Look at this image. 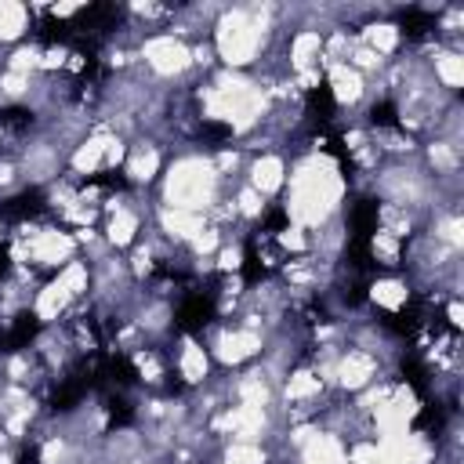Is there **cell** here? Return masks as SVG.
<instances>
[{"instance_id": "6da1fadb", "label": "cell", "mask_w": 464, "mask_h": 464, "mask_svg": "<svg viewBox=\"0 0 464 464\" xmlns=\"http://www.w3.org/2000/svg\"><path fill=\"white\" fill-rule=\"evenodd\" d=\"M218 188H221V174L214 170V160L181 156L170 163V170L163 178V207L207 214L218 203Z\"/></svg>"}, {"instance_id": "7a4b0ae2", "label": "cell", "mask_w": 464, "mask_h": 464, "mask_svg": "<svg viewBox=\"0 0 464 464\" xmlns=\"http://www.w3.org/2000/svg\"><path fill=\"white\" fill-rule=\"evenodd\" d=\"M265 18L257 11H225L214 25V51L218 58L236 72L243 65H250L261 47H265Z\"/></svg>"}, {"instance_id": "3957f363", "label": "cell", "mask_w": 464, "mask_h": 464, "mask_svg": "<svg viewBox=\"0 0 464 464\" xmlns=\"http://www.w3.org/2000/svg\"><path fill=\"white\" fill-rule=\"evenodd\" d=\"M141 58L156 76H181L192 65V47H185L174 33H160L141 44Z\"/></svg>"}, {"instance_id": "277c9868", "label": "cell", "mask_w": 464, "mask_h": 464, "mask_svg": "<svg viewBox=\"0 0 464 464\" xmlns=\"http://www.w3.org/2000/svg\"><path fill=\"white\" fill-rule=\"evenodd\" d=\"M261 348H265V337H261V330H254V326L221 330V334L214 337V359L225 362V366H239V362L254 359Z\"/></svg>"}, {"instance_id": "5b68a950", "label": "cell", "mask_w": 464, "mask_h": 464, "mask_svg": "<svg viewBox=\"0 0 464 464\" xmlns=\"http://www.w3.org/2000/svg\"><path fill=\"white\" fill-rule=\"evenodd\" d=\"M373 377H377V362H373V355L362 352V348H348V352L337 355V362H334V381H337L341 388H348V392H366V388L373 384Z\"/></svg>"}, {"instance_id": "8992f818", "label": "cell", "mask_w": 464, "mask_h": 464, "mask_svg": "<svg viewBox=\"0 0 464 464\" xmlns=\"http://www.w3.org/2000/svg\"><path fill=\"white\" fill-rule=\"evenodd\" d=\"M160 228H163L174 243H192V239L207 228V214H199V210H178V207H163V210H160Z\"/></svg>"}, {"instance_id": "52a82bcc", "label": "cell", "mask_w": 464, "mask_h": 464, "mask_svg": "<svg viewBox=\"0 0 464 464\" xmlns=\"http://www.w3.org/2000/svg\"><path fill=\"white\" fill-rule=\"evenodd\" d=\"M326 72H330V94H334L337 105H355V102H362V94H366L362 72H355L348 62H334V65H326Z\"/></svg>"}, {"instance_id": "ba28073f", "label": "cell", "mask_w": 464, "mask_h": 464, "mask_svg": "<svg viewBox=\"0 0 464 464\" xmlns=\"http://www.w3.org/2000/svg\"><path fill=\"white\" fill-rule=\"evenodd\" d=\"M323 62V33L319 29H301L290 40V69L294 72H315Z\"/></svg>"}, {"instance_id": "9c48e42d", "label": "cell", "mask_w": 464, "mask_h": 464, "mask_svg": "<svg viewBox=\"0 0 464 464\" xmlns=\"http://www.w3.org/2000/svg\"><path fill=\"white\" fill-rule=\"evenodd\" d=\"M138 236V210H130L127 203L109 199V221H105V243L109 246H130Z\"/></svg>"}, {"instance_id": "30bf717a", "label": "cell", "mask_w": 464, "mask_h": 464, "mask_svg": "<svg viewBox=\"0 0 464 464\" xmlns=\"http://www.w3.org/2000/svg\"><path fill=\"white\" fill-rule=\"evenodd\" d=\"M283 181H286V167H283L279 156L265 152V156H257V160L250 163V181H246V185H250L257 196H272V192H279Z\"/></svg>"}, {"instance_id": "8fae6325", "label": "cell", "mask_w": 464, "mask_h": 464, "mask_svg": "<svg viewBox=\"0 0 464 464\" xmlns=\"http://www.w3.org/2000/svg\"><path fill=\"white\" fill-rule=\"evenodd\" d=\"M69 304H72V294H69V290H65L58 279H51V283H47V286L36 294L33 312H36V319H40V323H54V319H58V315H62Z\"/></svg>"}, {"instance_id": "7c38bea8", "label": "cell", "mask_w": 464, "mask_h": 464, "mask_svg": "<svg viewBox=\"0 0 464 464\" xmlns=\"http://www.w3.org/2000/svg\"><path fill=\"white\" fill-rule=\"evenodd\" d=\"M207 370H210L207 348L196 344L192 337H185V344H181V352H178V373H181L188 384H203V381H207Z\"/></svg>"}, {"instance_id": "4fadbf2b", "label": "cell", "mask_w": 464, "mask_h": 464, "mask_svg": "<svg viewBox=\"0 0 464 464\" xmlns=\"http://www.w3.org/2000/svg\"><path fill=\"white\" fill-rule=\"evenodd\" d=\"M156 174H160V152H156V145H134L127 152V178L134 185H149Z\"/></svg>"}, {"instance_id": "5bb4252c", "label": "cell", "mask_w": 464, "mask_h": 464, "mask_svg": "<svg viewBox=\"0 0 464 464\" xmlns=\"http://www.w3.org/2000/svg\"><path fill=\"white\" fill-rule=\"evenodd\" d=\"M319 392H323V377L312 370H297V373H290L283 395H286V402H312V399H319Z\"/></svg>"}, {"instance_id": "9a60e30c", "label": "cell", "mask_w": 464, "mask_h": 464, "mask_svg": "<svg viewBox=\"0 0 464 464\" xmlns=\"http://www.w3.org/2000/svg\"><path fill=\"white\" fill-rule=\"evenodd\" d=\"M359 40H362L370 51H377V54L384 58V54H392V51L399 47V25H392V22H373V25L362 29Z\"/></svg>"}, {"instance_id": "2e32d148", "label": "cell", "mask_w": 464, "mask_h": 464, "mask_svg": "<svg viewBox=\"0 0 464 464\" xmlns=\"http://www.w3.org/2000/svg\"><path fill=\"white\" fill-rule=\"evenodd\" d=\"M370 297H373V304H381V308H388V312H399V308L410 301V290H406V283H399V279H377V283L370 286Z\"/></svg>"}, {"instance_id": "e0dca14e", "label": "cell", "mask_w": 464, "mask_h": 464, "mask_svg": "<svg viewBox=\"0 0 464 464\" xmlns=\"http://www.w3.org/2000/svg\"><path fill=\"white\" fill-rule=\"evenodd\" d=\"M29 25V11L22 4H11V0H0V44L7 40H18Z\"/></svg>"}, {"instance_id": "ac0fdd59", "label": "cell", "mask_w": 464, "mask_h": 464, "mask_svg": "<svg viewBox=\"0 0 464 464\" xmlns=\"http://www.w3.org/2000/svg\"><path fill=\"white\" fill-rule=\"evenodd\" d=\"M435 76L446 91H457L464 83V54L460 51H442L435 58Z\"/></svg>"}, {"instance_id": "d6986e66", "label": "cell", "mask_w": 464, "mask_h": 464, "mask_svg": "<svg viewBox=\"0 0 464 464\" xmlns=\"http://www.w3.org/2000/svg\"><path fill=\"white\" fill-rule=\"evenodd\" d=\"M370 250H373V257H377L381 265H399V239H395V236L377 232L373 243H370Z\"/></svg>"}, {"instance_id": "ffe728a7", "label": "cell", "mask_w": 464, "mask_h": 464, "mask_svg": "<svg viewBox=\"0 0 464 464\" xmlns=\"http://www.w3.org/2000/svg\"><path fill=\"white\" fill-rule=\"evenodd\" d=\"M188 246H192V254H196V257H207V254H214V250L221 246V232L207 225V228H203V232H199V236H196Z\"/></svg>"}, {"instance_id": "44dd1931", "label": "cell", "mask_w": 464, "mask_h": 464, "mask_svg": "<svg viewBox=\"0 0 464 464\" xmlns=\"http://www.w3.org/2000/svg\"><path fill=\"white\" fill-rule=\"evenodd\" d=\"M276 243H279V250H294V254H301V250H308V236H304V228H283L279 236H276Z\"/></svg>"}, {"instance_id": "7402d4cb", "label": "cell", "mask_w": 464, "mask_h": 464, "mask_svg": "<svg viewBox=\"0 0 464 464\" xmlns=\"http://www.w3.org/2000/svg\"><path fill=\"white\" fill-rule=\"evenodd\" d=\"M218 268L221 272H239L243 268V246H218Z\"/></svg>"}, {"instance_id": "603a6c76", "label": "cell", "mask_w": 464, "mask_h": 464, "mask_svg": "<svg viewBox=\"0 0 464 464\" xmlns=\"http://www.w3.org/2000/svg\"><path fill=\"white\" fill-rule=\"evenodd\" d=\"M446 315H450V326H460V323H464V319H460V315H464V308H460V301H457V297L446 304Z\"/></svg>"}]
</instances>
